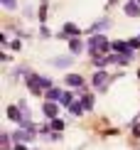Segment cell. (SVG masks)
I'll list each match as a JSON object with an SVG mask.
<instances>
[{
	"mask_svg": "<svg viewBox=\"0 0 140 150\" xmlns=\"http://www.w3.org/2000/svg\"><path fill=\"white\" fill-rule=\"evenodd\" d=\"M3 5H5L8 10H15V8H17V0H3Z\"/></svg>",
	"mask_w": 140,
	"mask_h": 150,
	"instance_id": "obj_18",
	"label": "cell"
},
{
	"mask_svg": "<svg viewBox=\"0 0 140 150\" xmlns=\"http://www.w3.org/2000/svg\"><path fill=\"white\" fill-rule=\"evenodd\" d=\"M88 49H91V54L96 57V54H98V49H101V52H106V49H108V40H106L103 35L91 37V42H88Z\"/></svg>",
	"mask_w": 140,
	"mask_h": 150,
	"instance_id": "obj_1",
	"label": "cell"
},
{
	"mask_svg": "<svg viewBox=\"0 0 140 150\" xmlns=\"http://www.w3.org/2000/svg\"><path fill=\"white\" fill-rule=\"evenodd\" d=\"M108 62H111V57H98V54H96V57H93V64H96L98 69H103V67L108 64Z\"/></svg>",
	"mask_w": 140,
	"mask_h": 150,
	"instance_id": "obj_13",
	"label": "cell"
},
{
	"mask_svg": "<svg viewBox=\"0 0 140 150\" xmlns=\"http://www.w3.org/2000/svg\"><path fill=\"white\" fill-rule=\"evenodd\" d=\"M69 49H71V54H81V49H84V42H81L79 37H74V40L69 42Z\"/></svg>",
	"mask_w": 140,
	"mask_h": 150,
	"instance_id": "obj_7",
	"label": "cell"
},
{
	"mask_svg": "<svg viewBox=\"0 0 140 150\" xmlns=\"http://www.w3.org/2000/svg\"><path fill=\"white\" fill-rule=\"evenodd\" d=\"M35 81H37V84H40V86H42V89H47V91H49V89H52V81H49L47 76H35Z\"/></svg>",
	"mask_w": 140,
	"mask_h": 150,
	"instance_id": "obj_12",
	"label": "cell"
},
{
	"mask_svg": "<svg viewBox=\"0 0 140 150\" xmlns=\"http://www.w3.org/2000/svg\"><path fill=\"white\" fill-rule=\"evenodd\" d=\"M128 45H130L133 49H135V47H140V40H130V42H128Z\"/></svg>",
	"mask_w": 140,
	"mask_h": 150,
	"instance_id": "obj_21",
	"label": "cell"
},
{
	"mask_svg": "<svg viewBox=\"0 0 140 150\" xmlns=\"http://www.w3.org/2000/svg\"><path fill=\"white\" fill-rule=\"evenodd\" d=\"M44 113H47L49 118H57V113H59V108H57V103H54V101L44 103Z\"/></svg>",
	"mask_w": 140,
	"mask_h": 150,
	"instance_id": "obj_8",
	"label": "cell"
},
{
	"mask_svg": "<svg viewBox=\"0 0 140 150\" xmlns=\"http://www.w3.org/2000/svg\"><path fill=\"white\" fill-rule=\"evenodd\" d=\"M84 108H93V96L91 93H84Z\"/></svg>",
	"mask_w": 140,
	"mask_h": 150,
	"instance_id": "obj_17",
	"label": "cell"
},
{
	"mask_svg": "<svg viewBox=\"0 0 140 150\" xmlns=\"http://www.w3.org/2000/svg\"><path fill=\"white\" fill-rule=\"evenodd\" d=\"M106 84H108V74L98 69L93 74V86H96V89H106Z\"/></svg>",
	"mask_w": 140,
	"mask_h": 150,
	"instance_id": "obj_3",
	"label": "cell"
},
{
	"mask_svg": "<svg viewBox=\"0 0 140 150\" xmlns=\"http://www.w3.org/2000/svg\"><path fill=\"white\" fill-rule=\"evenodd\" d=\"M74 62V57H62V59H52V64L54 67H69Z\"/></svg>",
	"mask_w": 140,
	"mask_h": 150,
	"instance_id": "obj_11",
	"label": "cell"
},
{
	"mask_svg": "<svg viewBox=\"0 0 140 150\" xmlns=\"http://www.w3.org/2000/svg\"><path fill=\"white\" fill-rule=\"evenodd\" d=\"M133 133H135V135H140V126H135V130H133Z\"/></svg>",
	"mask_w": 140,
	"mask_h": 150,
	"instance_id": "obj_23",
	"label": "cell"
},
{
	"mask_svg": "<svg viewBox=\"0 0 140 150\" xmlns=\"http://www.w3.org/2000/svg\"><path fill=\"white\" fill-rule=\"evenodd\" d=\"M15 150H27V148H25V145H20V143H17V145H15Z\"/></svg>",
	"mask_w": 140,
	"mask_h": 150,
	"instance_id": "obj_22",
	"label": "cell"
},
{
	"mask_svg": "<svg viewBox=\"0 0 140 150\" xmlns=\"http://www.w3.org/2000/svg\"><path fill=\"white\" fill-rule=\"evenodd\" d=\"M69 108H71V113H74V116H81V113H84V103H79V101H74Z\"/></svg>",
	"mask_w": 140,
	"mask_h": 150,
	"instance_id": "obj_14",
	"label": "cell"
},
{
	"mask_svg": "<svg viewBox=\"0 0 140 150\" xmlns=\"http://www.w3.org/2000/svg\"><path fill=\"white\" fill-rule=\"evenodd\" d=\"M108 27V22H96L93 25V32H98V30H106Z\"/></svg>",
	"mask_w": 140,
	"mask_h": 150,
	"instance_id": "obj_19",
	"label": "cell"
},
{
	"mask_svg": "<svg viewBox=\"0 0 140 150\" xmlns=\"http://www.w3.org/2000/svg\"><path fill=\"white\" fill-rule=\"evenodd\" d=\"M12 138H15L17 143H20V140H32V133H30L27 128H17V130H15V135H12Z\"/></svg>",
	"mask_w": 140,
	"mask_h": 150,
	"instance_id": "obj_5",
	"label": "cell"
},
{
	"mask_svg": "<svg viewBox=\"0 0 140 150\" xmlns=\"http://www.w3.org/2000/svg\"><path fill=\"white\" fill-rule=\"evenodd\" d=\"M62 96H64V91H62V89H49V91H47V98H49V101H62Z\"/></svg>",
	"mask_w": 140,
	"mask_h": 150,
	"instance_id": "obj_9",
	"label": "cell"
},
{
	"mask_svg": "<svg viewBox=\"0 0 140 150\" xmlns=\"http://www.w3.org/2000/svg\"><path fill=\"white\" fill-rule=\"evenodd\" d=\"M113 49H116V52H120L125 59H130V57H133V47H130V45H125V42H113Z\"/></svg>",
	"mask_w": 140,
	"mask_h": 150,
	"instance_id": "obj_2",
	"label": "cell"
},
{
	"mask_svg": "<svg viewBox=\"0 0 140 150\" xmlns=\"http://www.w3.org/2000/svg\"><path fill=\"white\" fill-rule=\"evenodd\" d=\"M66 84H69V86H81V84H84V79H81L79 74H69V76H66Z\"/></svg>",
	"mask_w": 140,
	"mask_h": 150,
	"instance_id": "obj_10",
	"label": "cell"
},
{
	"mask_svg": "<svg viewBox=\"0 0 140 150\" xmlns=\"http://www.w3.org/2000/svg\"><path fill=\"white\" fill-rule=\"evenodd\" d=\"M62 106H71L74 103V93H69V91H64V96H62V101H59Z\"/></svg>",
	"mask_w": 140,
	"mask_h": 150,
	"instance_id": "obj_15",
	"label": "cell"
},
{
	"mask_svg": "<svg viewBox=\"0 0 140 150\" xmlns=\"http://www.w3.org/2000/svg\"><path fill=\"white\" fill-rule=\"evenodd\" d=\"M64 35H79V27L71 25V22H66V25H64Z\"/></svg>",
	"mask_w": 140,
	"mask_h": 150,
	"instance_id": "obj_16",
	"label": "cell"
},
{
	"mask_svg": "<svg viewBox=\"0 0 140 150\" xmlns=\"http://www.w3.org/2000/svg\"><path fill=\"white\" fill-rule=\"evenodd\" d=\"M52 126H54L57 130H62V128H64V123H62V121H57V118H54V121H52Z\"/></svg>",
	"mask_w": 140,
	"mask_h": 150,
	"instance_id": "obj_20",
	"label": "cell"
},
{
	"mask_svg": "<svg viewBox=\"0 0 140 150\" xmlns=\"http://www.w3.org/2000/svg\"><path fill=\"white\" fill-rule=\"evenodd\" d=\"M125 15H128V17H138L140 15V3H138V0L125 3Z\"/></svg>",
	"mask_w": 140,
	"mask_h": 150,
	"instance_id": "obj_4",
	"label": "cell"
},
{
	"mask_svg": "<svg viewBox=\"0 0 140 150\" xmlns=\"http://www.w3.org/2000/svg\"><path fill=\"white\" fill-rule=\"evenodd\" d=\"M138 79H140V69H138Z\"/></svg>",
	"mask_w": 140,
	"mask_h": 150,
	"instance_id": "obj_24",
	"label": "cell"
},
{
	"mask_svg": "<svg viewBox=\"0 0 140 150\" xmlns=\"http://www.w3.org/2000/svg\"><path fill=\"white\" fill-rule=\"evenodd\" d=\"M8 118H10V121H22L20 106H8Z\"/></svg>",
	"mask_w": 140,
	"mask_h": 150,
	"instance_id": "obj_6",
	"label": "cell"
}]
</instances>
